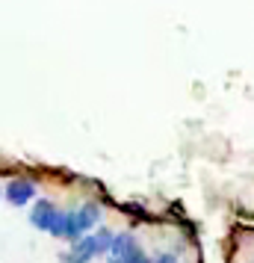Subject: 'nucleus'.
Wrapping results in <instances>:
<instances>
[{
	"label": "nucleus",
	"instance_id": "obj_1",
	"mask_svg": "<svg viewBox=\"0 0 254 263\" xmlns=\"http://www.w3.org/2000/svg\"><path fill=\"white\" fill-rule=\"evenodd\" d=\"M101 254V242H97L95 234H89V237H80L71 239V249L62 251L60 260L62 263H92V257H97Z\"/></svg>",
	"mask_w": 254,
	"mask_h": 263
},
{
	"label": "nucleus",
	"instance_id": "obj_2",
	"mask_svg": "<svg viewBox=\"0 0 254 263\" xmlns=\"http://www.w3.org/2000/svg\"><path fill=\"white\" fill-rule=\"evenodd\" d=\"M139 251H142L139 239L130 231H121V234H112V242H109V249H107V260L109 263H127Z\"/></svg>",
	"mask_w": 254,
	"mask_h": 263
},
{
	"label": "nucleus",
	"instance_id": "obj_3",
	"mask_svg": "<svg viewBox=\"0 0 254 263\" xmlns=\"http://www.w3.org/2000/svg\"><path fill=\"white\" fill-rule=\"evenodd\" d=\"M33 198H36V183H30V180H12L6 186V201L15 204V207H24Z\"/></svg>",
	"mask_w": 254,
	"mask_h": 263
},
{
	"label": "nucleus",
	"instance_id": "obj_4",
	"mask_svg": "<svg viewBox=\"0 0 254 263\" xmlns=\"http://www.w3.org/2000/svg\"><path fill=\"white\" fill-rule=\"evenodd\" d=\"M56 207H53V201H48V198H42V201H36V207H33V213H30V225L38 228V231H50V225H53V219H56Z\"/></svg>",
	"mask_w": 254,
	"mask_h": 263
},
{
	"label": "nucleus",
	"instance_id": "obj_5",
	"mask_svg": "<svg viewBox=\"0 0 254 263\" xmlns=\"http://www.w3.org/2000/svg\"><path fill=\"white\" fill-rule=\"evenodd\" d=\"M101 222V207L95 201H86L80 210H77V228H80V234H86L89 228H95Z\"/></svg>",
	"mask_w": 254,
	"mask_h": 263
},
{
	"label": "nucleus",
	"instance_id": "obj_6",
	"mask_svg": "<svg viewBox=\"0 0 254 263\" xmlns=\"http://www.w3.org/2000/svg\"><path fill=\"white\" fill-rule=\"evenodd\" d=\"M127 263H151V260H148V254H145V251H139V254H133V257H130Z\"/></svg>",
	"mask_w": 254,
	"mask_h": 263
},
{
	"label": "nucleus",
	"instance_id": "obj_7",
	"mask_svg": "<svg viewBox=\"0 0 254 263\" xmlns=\"http://www.w3.org/2000/svg\"><path fill=\"white\" fill-rule=\"evenodd\" d=\"M0 195H3V192H0Z\"/></svg>",
	"mask_w": 254,
	"mask_h": 263
}]
</instances>
